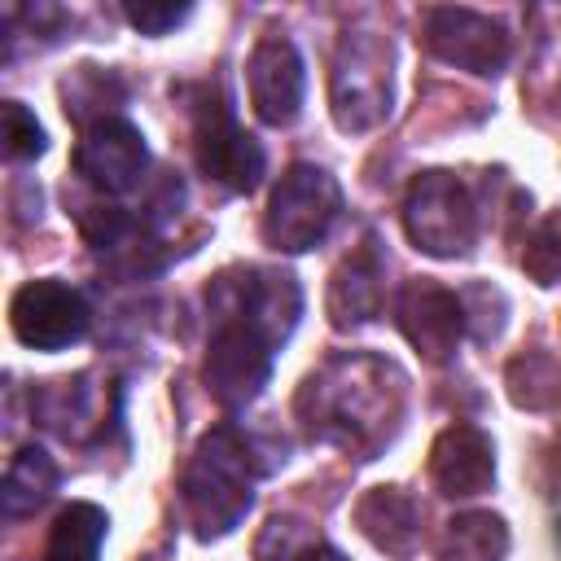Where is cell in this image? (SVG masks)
Segmentation results:
<instances>
[{"instance_id":"obj_1","label":"cell","mask_w":561,"mask_h":561,"mask_svg":"<svg viewBox=\"0 0 561 561\" xmlns=\"http://www.w3.org/2000/svg\"><path fill=\"white\" fill-rule=\"evenodd\" d=\"M408 403V377L368 351H342L324 359L298 390V421L316 443H329L355 460H373L399 430Z\"/></svg>"},{"instance_id":"obj_2","label":"cell","mask_w":561,"mask_h":561,"mask_svg":"<svg viewBox=\"0 0 561 561\" xmlns=\"http://www.w3.org/2000/svg\"><path fill=\"white\" fill-rule=\"evenodd\" d=\"M254 482H259V460L241 438V430L215 425L210 434H202L180 478V500L193 535L197 539L232 535L241 517L254 508Z\"/></svg>"},{"instance_id":"obj_3","label":"cell","mask_w":561,"mask_h":561,"mask_svg":"<svg viewBox=\"0 0 561 561\" xmlns=\"http://www.w3.org/2000/svg\"><path fill=\"white\" fill-rule=\"evenodd\" d=\"M329 105L342 131H373L394 105V48L377 31H346L333 53Z\"/></svg>"},{"instance_id":"obj_4","label":"cell","mask_w":561,"mask_h":561,"mask_svg":"<svg viewBox=\"0 0 561 561\" xmlns=\"http://www.w3.org/2000/svg\"><path fill=\"white\" fill-rule=\"evenodd\" d=\"M337 215H342L337 180L316 162H294L267 197L263 241L272 250H285V254H307L333 232Z\"/></svg>"},{"instance_id":"obj_5","label":"cell","mask_w":561,"mask_h":561,"mask_svg":"<svg viewBox=\"0 0 561 561\" xmlns=\"http://www.w3.org/2000/svg\"><path fill=\"white\" fill-rule=\"evenodd\" d=\"M403 232L430 259H465L478 241V202L451 171H421L403 193Z\"/></svg>"},{"instance_id":"obj_6","label":"cell","mask_w":561,"mask_h":561,"mask_svg":"<svg viewBox=\"0 0 561 561\" xmlns=\"http://www.w3.org/2000/svg\"><path fill=\"white\" fill-rule=\"evenodd\" d=\"M206 307H210V320L215 316L241 320L259 329L272 346H285V337L302 316V289L294 272H280V267H228L210 280Z\"/></svg>"},{"instance_id":"obj_7","label":"cell","mask_w":561,"mask_h":561,"mask_svg":"<svg viewBox=\"0 0 561 561\" xmlns=\"http://www.w3.org/2000/svg\"><path fill=\"white\" fill-rule=\"evenodd\" d=\"M193 158L202 175L224 184L228 193H254L267 171L263 145L232 118L224 92H206L193 110Z\"/></svg>"},{"instance_id":"obj_8","label":"cell","mask_w":561,"mask_h":561,"mask_svg":"<svg viewBox=\"0 0 561 561\" xmlns=\"http://www.w3.org/2000/svg\"><path fill=\"white\" fill-rule=\"evenodd\" d=\"M276 351L280 346H272L259 329H250L241 320H228V316H215L210 320V342H206V364H202L210 399L228 412L254 403L263 394L267 377H272Z\"/></svg>"},{"instance_id":"obj_9","label":"cell","mask_w":561,"mask_h":561,"mask_svg":"<svg viewBox=\"0 0 561 561\" xmlns=\"http://www.w3.org/2000/svg\"><path fill=\"white\" fill-rule=\"evenodd\" d=\"M9 329L31 351H66V346L88 337L92 307L75 285H66L57 276H39V280H26L13 294Z\"/></svg>"},{"instance_id":"obj_10","label":"cell","mask_w":561,"mask_h":561,"mask_svg":"<svg viewBox=\"0 0 561 561\" xmlns=\"http://www.w3.org/2000/svg\"><path fill=\"white\" fill-rule=\"evenodd\" d=\"M394 324L425 364H447L469 329V316L456 289L430 276H416V280H403L394 294Z\"/></svg>"},{"instance_id":"obj_11","label":"cell","mask_w":561,"mask_h":561,"mask_svg":"<svg viewBox=\"0 0 561 561\" xmlns=\"http://www.w3.org/2000/svg\"><path fill=\"white\" fill-rule=\"evenodd\" d=\"M425 48L456 66V70H469V75H482V79H495L504 66H508V31L478 13V9H456V4H438L425 13Z\"/></svg>"},{"instance_id":"obj_12","label":"cell","mask_w":561,"mask_h":561,"mask_svg":"<svg viewBox=\"0 0 561 561\" xmlns=\"http://www.w3.org/2000/svg\"><path fill=\"white\" fill-rule=\"evenodd\" d=\"M245 88L254 114L267 127H289L307 96V66L298 44L289 35H263L245 57Z\"/></svg>"},{"instance_id":"obj_13","label":"cell","mask_w":561,"mask_h":561,"mask_svg":"<svg viewBox=\"0 0 561 561\" xmlns=\"http://www.w3.org/2000/svg\"><path fill=\"white\" fill-rule=\"evenodd\" d=\"M75 171L96 193H131L149 171V145L140 127L110 114L92 127H83V140L75 149Z\"/></svg>"},{"instance_id":"obj_14","label":"cell","mask_w":561,"mask_h":561,"mask_svg":"<svg viewBox=\"0 0 561 561\" xmlns=\"http://www.w3.org/2000/svg\"><path fill=\"white\" fill-rule=\"evenodd\" d=\"M430 482L447 500H469L495 482V443L482 425L456 421L430 447Z\"/></svg>"},{"instance_id":"obj_15","label":"cell","mask_w":561,"mask_h":561,"mask_svg":"<svg viewBox=\"0 0 561 561\" xmlns=\"http://www.w3.org/2000/svg\"><path fill=\"white\" fill-rule=\"evenodd\" d=\"M386 263H381V250L373 237H364L329 276V298H324V311L333 320V329H359L368 324L381 302H386Z\"/></svg>"},{"instance_id":"obj_16","label":"cell","mask_w":561,"mask_h":561,"mask_svg":"<svg viewBox=\"0 0 561 561\" xmlns=\"http://www.w3.org/2000/svg\"><path fill=\"white\" fill-rule=\"evenodd\" d=\"M355 526L377 552L394 561H408L421 548V504L403 486H368L355 500Z\"/></svg>"},{"instance_id":"obj_17","label":"cell","mask_w":561,"mask_h":561,"mask_svg":"<svg viewBox=\"0 0 561 561\" xmlns=\"http://www.w3.org/2000/svg\"><path fill=\"white\" fill-rule=\"evenodd\" d=\"M57 491V465L44 447H22L9 469H4V482H0V508L4 517H31L35 508H44Z\"/></svg>"},{"instance_id":"obj_18","label":"cell","mask_w":561,"mask_h":561,"mask_svg":"<svg viewBox=\"0 0 561 561\" xmlns=\"http://www.w3.org/2000/svg\"><path fill=\"white\" fill-rule=\"evenodd\" d=\"M105 530H110L105 508L92 500H75L57 513L44 543V561H101Z\"/></svg>"},{"instance_id":"obj_19","label":"cell","mask_w":561,"mask_h":561,"mask_svg":"<svg viewBox=\"0 0 561 561\" xmlns=\"http://www.w3.org/2000/svg\"><path fill=\"white\" fill-rule=\"evenodd\" d=\"M508 526L500 513H456L438 535V561H504Z\"/></svg>"},{"instance_id":"obj_20","label":"cell","mask_w":561,"mask_h":561,"mask_svg":"<svg viewBox=\"0 0 561 561\" xmlns=\"http://www.w3.org/2000/svg\"><path fill=\"white\" fill-rule=\"evenodd\" d=\"M92 373H75V377H57V381H44L35 394H31V408L35 416L57 430L61 438H83V425H92Z\"/></svg>"},{"instance_id":"obj_21","label":"cell","mask_w":561,"mask_h":561,"mask_svg":"<svg viewBox=\"0 0 561 561\" xmlns=\"http://www.w3.org/2000/svg\"><path fill=\"white\" fill-rule=\"evenodd\" d=\"M504 386L508 399L526 412H548L561 403V364L548 351H526L517 359H508L504 368Z\"/></svg>"},{"instance_id":"obj_22","label":"cell","mask_w":561,"mask_h":561,"mask_svg":"<svg viewBox=\"0 0 561 561\" xmlns=\"http://www.w3.org/2000/svg\"><path fill=\"white\" fill-rule=\"evenodd\" d=\"M522 272H526L539 289L561 285V210H548V215L526 232Z\"/></svg>"},{"instance_id":"obj_23","label":"cell","mask_w":561,"mask_h":561,"mask_svg":"<svg viewBox=\"0 0 561 561\" xmlns=\"http://www.w3.org/2000/svg\"><path fill=\"white\" fill-rule=\"evenodd\" d=\"M0 118H4V153L13 162H31L48 149V136L39 127V118L22 105V101H4L0 105Z\"/></svg>"},{"instance_id":"obj_24","label":"cell","mask_w":561,"mask_h":561,"mask_svg":"<svg viewBox=\"0 0 561 561\" xmlns=\"http://www.w3.org/2000/svg\"><path fill=\"white\" fill-rule=\"evenodd\" d=\"M188 13H193V4H171V0H127V4H123V18H127L140 35H167V31H175Z\"/></svg>"},{"instance_id":"obj_25","label":"cell","mask_w":561,"mask_h":561,"mask_svg":"<svg viewBox=\"0 0 561 561\" xmlns=\"http://www.w3.org/2000/svg\"><path fill=\"white\" fill-rule=\"evenodd\" d=\"M267 530L280 539V557H276V561H346V557H342L333 543H324L320 535H298L294 522H280V517H276Z\"/></svg>"}]
</instances>
